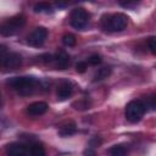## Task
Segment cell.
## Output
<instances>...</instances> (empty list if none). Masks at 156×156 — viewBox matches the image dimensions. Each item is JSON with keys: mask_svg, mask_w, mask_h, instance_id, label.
<instances>
[{"mask_svg": "<svg viewBox=\"0 0 156 156\" xmlns=\"http://www.w3.org/2000/svg\"><path fill=\"white\" fill-rule=\"evenodd\" d=\"M128 24V17L124 13L105 15L101 20V26L106 32H121Z\"/></svg>", "mask_w": 156, "mask_h": 156, "instance_id": "obj_1", "label": "cell"}, {"mask_svg": "<svg viewBox=\"0 0 156 156\" xmlns=\"http://www.w3.org/2000/svg\"><path fill=\"white\" fill-rule=\"evenodd\" d=\"M26 24V17L22 13L15 15L0 24V34L4 37H12L17 34Z\"/></svg>", "mask_w": 156, "mask_h": 156, "instance_id": "obj_2", "label": "cell"}, {"mask_svg": "<svg viewBox=\"0 0 156 156\" xmlns=\"http://www.w3.org/2000/svg\"><path fill=\"white\" fill-rule=\"evenodd\" d=\"M7 84L16 89L21 95H29L34 91L37 85V79L34 77L23 76V77H12L7 80Z\"/></svg>", "mask_w": 156, "mask_h": 156, "instance_id": "obj_3", "label": "cell"}, {"mask_svg": "<svg viewBox=\"0 0 156 156\" xmlns=\"http://www.w3.org/2000/svg\"><path fill=\"white\" fill-rule=\"evenodd\" d=\"M145 110L146 106L141 100H132L126 106V118L132 123L139 122L144 116Z\"/></svg>", "mask_w": 156, "mask_h": 156, "instance_id": "obj_4", "label": "cell"}, {"mask_svg": "<svg viewBox=\"0 0 156 156\" xmlns=\"http://www.w3.org/2000/svg\"><path fill=\"white\" fill-rule=\"evenodd\" d=\"M89 17H90L89 13L83 7H76L71 12L69 22H71L72 27H74L76 29H84L88 26Z\"/></svg>", "mask_w": 156, "mask_h": 156, "instance_id": "obj_5", "label": "cell"}, {"mask_svg": "<svg viewBox=\"0 0 156 156\" xmlns=\"http://www.w3.org/2000/svg\"><path fill=\"white\" fill-rule=\"evenodd\" d=\"M48 38V29L44 27H37L27 38V43L30 46L39 48L41 46Z\"/></svg>", "mask_w": 156, "mask_h": 156, "instance_id": "obj_6", "label": "cell"}, {"mask_svg": "<svg viewBox=\"0 0 156 156\" xmlns=\"http://www.w3.org/2000/svg\"><path fill=\"white\" fill-rule=\"evenodd\" d=\"M6 154H7V156H27L28 150H27L26 145H23L21 143H12V144L7 145Z\"/></svg>", "mask_w": 156, "mask_h": 156, "instance_id": "obj_7", "label": "cell"}, {"mask_svg": "<svg viewBox=\"0 0 156 156\" xmlns=\"http://www.w3.org/2000/svg\"><path fill=\"white\" fill-rule=\"evenodd\" d=\"M49 106L44 101H35L27 107V112L30 116H41L48 111Z\"/></svg>", "mask_w": 156, "mask_h": 156, "instance_id": "obj_8", "label": "cell"}, {"mask_svg": "<svg viewBox=\"0 0 156 156\" xmlns=\"http://www.w3.org/2000/svg\"><path fill=\"white\" fill-rule=\"evenodd\" d=\"M73 93V85L69 82H62L57 88V99L63 101L68 99Z\"/></svg>", "mask_w": 156, "mask_h": 156, "instance_id": "obj_9", "label": "cell"}, {"mask_svg": "<svg viewBox=\"0 0 156 156\" xmlns=\"http://www.w3.org/2000/svg\"><path fill=\"white\" fill-rule=\"evenodd\" d=\"M22 63V57L17 52H7V56L4 61V66L6 68H17Z\"/></svg>", "mask_w": 156, "mask_h": 156, "instance_id": "obj_10", "label": "cell"}, {"mask_svg": "<svg viewBox=\"0 0 156 156\" xmlns=\"http://www.w3.org/2000/svg\"><path fill=\"white\" fill-rule=\"evenodd\" d=\"M54 61L56 62V67H58L60 69H65L69 65V55L66 51L60 50L54 56Z\"/></svg>", "mask_w": 156, "mask_h": 156, "instance_id": "obj_11", "label": "cell"}, {"mask_svg": "<svg viewBox=\"0 0 156 156\" xmlns=\"http://www.w3.org/2000/svg\"><path fill=\"white\" fill-rule=\"evenodd\" d=\"M76 130H77L76 124H74L73 122H68V123L61 126V128H60V130H58V134H60L61 136H69V135L74 134Z\"/></svg>", "mask_w": 156, "mask_h": 156, "instance_id": "obj_12", "label": "cell"}, {"mask_svg": "<svg viewBox=\"0 0 156 156\" xmlns=\"http://www.w3.org/2000/svg\"><path fill=\"white\" fill-rule=\"evenodd\" d=\"M111 74V68L110 67H101L98 69V72L94 74V82L98 80H102L105 78H107Z\"/></svg>", "mask_w": 156, "mask_h": 156, "instance_id": "obj_13", "label": "cell"}, {"mask_svg": "<svg viewBox=\"0 0 156 156\" xmlns=\"http://www.w3.org/2000/svg\"><path fill=\"white\" fill-rule=\"evenodd\" d=\"M45 149L41 144H33L30 146L29 156H45Z\"/></svg>", "mask_w": 156, "mask_h": 156, "instance_id": "obj_14", "label": "cell"}, {"mask_svg": "<svg viewBox=\"0 0 156 156\" xmlns=\"http://www.w3.org/2000/svg\"><path fill=\"white\" fill-rule=\"evenodd\" d=\"M34 11L35 12H45V13H50L52 12V6L49 2H38L34 5Z\"/></svg>", "mask_w": 156, "mask_h": 156, "instance_id": "obj_15", "label": "cell"}, {"mask_svg": "<svg viewBox=\"0 0 156 156\" xmlns=\"http://www.w3.org/2000/svg\"><path fill=\"white\" fill-rule=\"evenodd\" d=\"M110 155L111 156H127V150L122 145H116L110 149Z\"/></svg>", "mask_w": 156, "mask_h": 156, "instance_id": "obj_16", "label": "cell"}, {"mask_svg": "<svg viewBox=\"0 0 156 156\" xmlns=\"http://www.w3.org/2000/svg\"><path fill=\"white\" fill-rule=\"evenodd\" d=\"M76 37L71 33H66L63 37H62V43L66 45V46H74L76 45Z\"/></svg>", "mask_w": 156, "mask_h": 156, "instance_id": "obj_17", "label": "cell"}, {"mask_svg": "<svg viewBox=\"0 0 156 156\" xmlns=\"http://www.w3.org/2000/svg\"><path fill=\"white\" fill-rule=\"evenodd\" d=\"M147 46H149L151 54H155V52H156V39H155V37L149 38V40H147Z\"/></svg>", "mask_w": 156, "mask_h": 156, "instance_id": "obj_18", "label": "cell"}, {"mask_svg": "<svg viewBox=\"0 0 156 156\" xmlns=\"http://www.w3.org/2000/svg\"><path fill=\"white\" fill-rule=\"evenodd\" d=\"M6 56H7V48L5 45H0V65H4Z\"/></svg>", "mask_w": 156, "mask_h": 156, "instance_id": "obj_19", "label": "cell"}, {"mask_svg": "<svg viewBox=\"0 0 156 156\" xmlns=\"http://www.w3.org/2000/svg\"><path fill=\"white\" fill-rule=\"evenodd\" d=\"M89 63L93 66H96L99 63H101V56L100 55H91L89 57Z\"/></svg>", "mask_w": 156, "mask_h": 156, "instance_id": "obj_20", "label": "cell"}, {"mask_svg": "<svg viewBox=\"0 0 156 156\" xmlns=\"http://www.w3.org/2000/svg\"><path fill=\"white\" fill-rule=\"evenodd\" d=\"M76 69H77V72H79V73H84L85 72V69H87V62H78L77 63V66H76Z\"/></svg>", "mask_w": 156, "mask_h": 156, "instance_id": "obj_21", "label": "cell"}, {"mask_svg": "<svg viewBox=\"0 0 156 156\" xmlns=\"http://www.w3.org/2000/svg\"><path fill=\"white\" fill-rule=\"evenodd\" d=\"M84 156H96V152L93 147H88L84 150Z\"/></svg>", "mask_w": 156, "mask_h": 156, "instance_id": "obj_22", "label": "cell"}, {"mask_svg": "<svg viewBox=\"0 0 156 156\" xmlns=\"http://www.w3.org/2000/svg\"><path fill=\"white\" fill-rule=\"evenodd\" d=\"M0 98H1V96H0Z\"/></svg>", "mask_w": 156, "mask_h": 156, "instance_id": "obj_23", "label": "cell"}]
</instances>
